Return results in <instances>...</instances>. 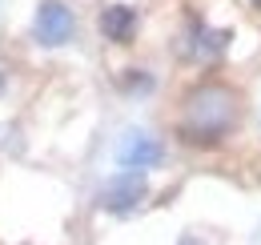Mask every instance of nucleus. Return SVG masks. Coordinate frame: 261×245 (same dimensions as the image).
Listing matches in <instances>:
<instances>
[{
	"mask_svg": "<svg viewBox=\"0 0 261 245\" xmlns=\"http://www.w3.org/2000/svg\"><path fill=\"white\" fill-rule=\"evenodd\" d=\"M97 32H100V40H109L117 48H129L137 40V32H141V12L125 0H109L97 12Z\"/></svg>",
	"mask_w": 261,
	"mask_h": 245,
	"instance_id": "nucleus-5",
	"label": "nucleus"
},
{
	"mask_svg": "<svg viewBox=\"0 0 261 245\" xmlns=\"http://www.w3.org/2000/svg\"><path fill=\"white\" fill-rule=\"evenodd\" d=\"M76 36V12L68 0H40L33 12V40L40 48H65Z\"/></svg>",
	"mask_w": 261,
	"mask_h": 245,
	"instance_id": "nucleus-4",
	"label": "nucleus"
},
{
	"mask_svg": "<svg viewBox=\"0 0 261 245\" xmlns=\"http://www.w3.org/2000/svg\"><path fill=\"white\" fill-rule=\"evenodd\" d=\"M117 89L125 92V96H133V101H141V96H153L157 92V77L149 72V68H121L117 72Z\"/></svg>",
	"mask_w": 261,
	"mask_h": 245,
	"instance_id": "nucleus-6",
	"label": "nucleus"
},
{
	"mask_svg": "<svg viewBox=\"0 0 261 245\" xmlns=\"http://www.w3.org/2000/svg\"><path fill=\"white\" fill-rule=\"evenodd\" d=\"M149 201H153L149 173H129V169L109 173V177L97 185V193H93V205H97V213H105V217H133V213H141Z\"/></svg>",
	"mask_w": 261,
	"mask_h": 245,
	"instance_id": "nucleus-2",
	"label": "nucleus"
},
{
	"mask_svg": "<svg viewBox=\"0 0 261 245\" xmlns=\"http://www.w3.org/2000/svg\"><path fill=\"white\" fill-rule=\"evenodd\" d=\"M177 245H209V241H205V233H181Z\"/></svg>",
	"mask_w": 261,
	"mask_h": 245,
	"instance_id": "nucleus-7",
	"label": "nucleus"
},
{
	"mask_svg": "<svg viewBox=\"0 0 261 245\" xmlns=\"http://www.w3.org/2000/svg\"><path fill=\"white\" fill-rule=\"evenodd\" d=\"M249 8H253V12H261V0H249Z\"/></svg>",
	"mask_w": 261,
	"mask_h": 245,
	"instance_id": "nucleus-9",
	"label": "nucleus"
},
{
	"mask_svg": "<svg viewBox=\"0 0 261 245\" xmlns=\"http://www.w3.org/2000/svg\"><path fill=\"white\" fill-rule=\"evenodd\" d=\"M241 125H245V92L217 72H205L201 81L185 85L173 109L177 145L197 149V153L225 149L241 133Z\"/></svg>",
	"mask_w": 261,
	"mask_h": 245,
	"instance_id": "nucleus-1",
	"label": "nucleus"
},
{
	"mask_svg": "<svg viewBox=\"0 0 261 245\" xmlns=\"http://www.w3.org/2000/svg\"><path fill=\"white\" fill-rule=\"evenodd\" d=\"M4 92H8V72L0 68V96H4Z\"/></svg>",
	"mask_w": 261,
	"mask_h": 245,
	"instance_id": "nucleus-8",
	"label": "nucleus"
},
{
	"mask_svg": "<svg viewBox=\"0 0 261 245\" xmlns=\"http://www.w3.org/2000/svg\"><path fill=\"white\" fill-rule=\"evenodd\" d=\"M117 169H129V173H153L169 161V141L153 129H125L117 149H113Z\"/></svg>",
	"mask_w": 261,
	"mask_h": 245,
	"instance_id": "nucleus-3",
	"label": "nucleus"
}]
</instances>
